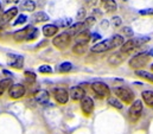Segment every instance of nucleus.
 Returning a JSON list of instances; mask_svg holds the SVG:
<instances>
[{
	"instance_id": "393cba45",
	"label": "nucleus",
	"mask_w": 153,
	"mask_h": 134,
	"mask_svg": "<svg viewBox=\"0 0 153 134\" xmlns=\"http://www.w3.org/2000/svg\"><path fill=\"white\" fill-rule=\"evenodd\" d=\"M87 51V44H82V43H75V45L73 46V52L76 55H83Z\"/></svg>"
},
{
	"instance_id": "6e6552de",
	"label": "nucleus",
	"mask_w": 153,
	"mask_h": 134,
	"mask_svg": "<svg viewBox=\"0 0 153 134\" xmlns=\"http://www.w3.org/2000/svg\"><path fill=\"white\" fill-rule=\"evenodd\" d=\"M26 93V88L23 84H12L11 88L8 89V95L13 100L22 99Z\"/></svg>"
},
{
	"instance_id": "f257e3e1",
	"label": "nucleus",
	"mask_w": 153,
	"mask_h": 134,
	"mask_svg": "<svg viewBox=\"0 0 153 134\" xmlns=\"http://www.w3.org/2000/svg\"><path fill=\"white\" fill-rule=\"evenodd\" d=\"M122 44H123V37L120 34H114L106 40H101L99 43H95L90 48V51L94 54H103V52H107V51L115 49L117 46H121Z\"/></svg>"
},
{
	"instance_id": "de8ad7c7",
	"label": "nucleus",
	"mask_w": 153,
	"mask_h": 134,
	"mask_svg": "<svg viewBox=\"0 0 153 134\" xmlns=\"http://www.w3.org/2000/svg\"><path fill=\"white\" fill-rule=\"evenodd\" d=\"M151 70H152V71H153V64H152V66H151Z\"/></svg>"
},
{
	"instance_id": "dca6fc26",
	"label": "nucleus",
	"mask_w": 153,
	"mask_h": 134,
	"mask_svg": "<svg viewBox=\"0 0 153 134\" xmlns=\"http://www.w3.org/2000/svg\"><path fill=\"white\" fill-rule=\"evenodd\" d=\"M35 99L39 104H46L50 101V95L46 90H38L35 95Z\"/></svg>"
},
{
	"instance_id": "37998d69",
	"label": "nucleus",
	"mask_w": 153,
	"mask_h": 134,
	"mask_svg": "<svg viewBox=\"0 0 153 134\" xmlns=\"http://www.w3.org/2000/svg\"><path fill=\"white\" fill-rule=\"evenodd\" d=\"M96 2H97V0H89V4H91V5H96Z\"/></svg>"
},
{
	"instance_id": "ea45409f",
	"label": "nucleus",
	"mask_w": 153,
	"mask_h": 134,
	"mask_svg": "<svg viewBox=\"0 0 153 134\" xmlns=\"http://www.w3.org/2000/svg\"><path fill=\"white\" fill-rule=\"evenodd\" d=\"M108 25H109V22H108V20H102V22H101V28H102L103 30H107V29H108Z\"/></svg>"
},
{
	"instance_id": "7ed1b4c3",
	"label": "nucleus",
	"mask_w": 153,
	"mask_h": 134,
	"mask_svg": "<svg viewBox=\"0 0 153 134\" xmlns=\"http://www.w3.org/2000/svg\"><path fill=\"white\" fill-rule=\"evenodd\" d=\"M150 61V56L147 52H143V54H139V55H135L133 56L128 64L132 69H135V70H140L141 68H144Z\"/></svg>"
},
{
	"instance_id": "cd10ccee",
	"label": "nucleus",
	"mask_w": 153,
	"mask_h": 134,
	"mask_svg": "<svg viewBox=\"0 0 153 134\" xmlns=\"http://www.w3.org/2000/svg\"><path fill=\"white\" fill-rule=\"evenodd\" d=\"M38 34H39V30L37 29V28H31L25 40H27V42H32V40H35V39L38 37Z\"/></svg>"
},
{
	"instance_id": "a878e982",
	"label": "nucleus",
	"mask_w": 153,
	"mask_h": 134,
	"mask_svg": "<svg viewBox=\"0 0 153 134\" xmlns=\"http://www.w3.org/2000/svg\"><path fill=\"white\" fill-rule=\"evenodd\" d=\"M135 75L153 83V74L149 72V71H145V70H137V71H135Z\"/></svg>"
},
{
	"instance_id": "39448f33",
	"label": "nucleus",
	"mask_w": 153,
	"mask_h": 134,
	"mask_svg": "<svg viewBox=\"0 0 153 134\" xmlns=\"http://www.w3.org/2000/svg\"><path fill=\"white\" fill-rule=\"evenodd\" d=\"M143 114V102L140 100H135L132 102L128 109V118L132 122H137Z\"/></svg>"
},
{
	"instance_id": "2eb2a0df",
	"label": "nucleus",
	"mask_w": 153,
	"mask_h": 134,
	"mask_svg": "<svg viewBox=\"0 0 153 134\" xmlns=\"http://www.w3.org/2000/svg\"><path fill=\"white\" fill-rule=\"evenodd\" d=\"M31 28H32V26L29 25V26H26V28H24V29H22V30L16 31V32L13 34V39H14L16 42H23V40H25Z\"/></svg>"
},
{
	"instance_id": "20e7f679",
	"label": "nucleus",
	"mask_w": 153,
	"mask_h": 134,
	"mask_svg": "<svg viewBox=\"0 0 153 134\" xmlns=\"http://www.w3.org/2000/svg\"><path fill=\"white\" fill-rule=\"evenodd\" d=\"M115 95L125 103H132L134 101V93L127 87H116L113 89Z\"/></svg>"
},
{
	"instance_id": "c756f323",
	"label": "nucleus",
	"mask_w": 153,
	"mask_h": 134,
	"mask_svg": "<svg viewBox=\"0 0 153 134\" xmlns=\"http://www.w3.org/2000/svg\"><path fill=\"white\" fill-rule=\"evenodd\" d=\"M108 104L116 108V109H122V107H123L122 103L117 100V99H115V98H108Z\"/></svg>"
},
{
	"instance_id": "b1692460",
	"label": "nucleus",
	"mask_w": 153,
	"mask_h": 134,
	"mask_svg": "<svg viewBox=\"0 0 153 134\" xmlns=\"http://www.w3.org/2000/svg\"><path fill=\"white\" fill-rule=\"evenodd\" d=\"M12 83H13L12 78H4V80H1L0 81V95H2L6 89H10Z\"/></svg>"
},
{
	"instance_id": "a18cd8bd",
	"label": "nucleus",
	"mask_w": 153,
	"mask_h": 134,
	"mask_svg": "<svg viewBox=\"0 0 153 134\" xmlns=\"http://www.w3.org/2000/svg\"><path fill=\"white\" fill-rule=\"evenodd\" d=\"M147 54H149V56H153V49L150 51V52H147Z\"/></svg>"
},
{
	"instance_id": "9b49d317",
	"label": "nucleus",
	"mask_w": 153,
	"mask_h": 134,
	"mask_svg": "<svg viewBox=\"0 0 153 134\" xmlns=\"http://www.w3.org/2000/svg\"><path fill=\"white\" fill-rule=\"evenodd\" d=\"M125 60H126V55L122 54L121 51H119V52L112 54V55L108 57V63H109L111 66H113V67H117V66L122 64V63L125 62Z\"/></svg>"
},
{
	"instance_id": "bb28decb",
	"label": "nucleus",
	"mask_w": 153,
	"mask_h": 134,
	"mask_svg": "<svg viewBox=\"0 0 153 134\" xmlns=\"http://www.w3.org/2000/svg\"><path fill=\"white\" fill-rule=\"evenodd\" d=\"M116 8H117V4L115 0H108L105 2V11L106 12L112 13V12L116 11Z\"/></svg>"
},
{
	"instance_id": "4be33fe9",
	"label": "nucleus",
	"mask_w": 153,
	"mask_h": 134,
	"mask_svg": "<svg viewBox=\"0 0 153 134\" xmlns=\"http://www.w3.org/2000/svg\"><path fill=\"white\" fill-rule=\"evenodd\" d=\"M20 8L27 12H32L36 10V2L33 0H25L20 4Z\"/></svg>"
},
{
	"instance_id": "e433bc0d",
	"label": "nucleus",
	"mask_w": 153,
	"mask_h": 134,
	"mask_svg": "<svg viewBox=\"0 0 153 134\" xmlns=\"http://www.w3.org/2000/svg\"><path fill=\"white\" fill-rule=\"evenodd\" d=\"M122 34H125L126 37H132V36L134 34V32H133V30H132L129 26H125V28L122 29Z\"/></svg>"
},
{
	"instance_id": "f8f14e48",
	"label": "nucleus",
	"mask_w": 153,
	"mask_h": 134,
	"mask_svg": "<svg viewBox=\"0 0 153 134\" xmlns=\"http://www.w3.org/2000/svg\"><path fill=\"white\" fill-rule=\"evenodd\" d=\"M69 95H70V98L74 101H81L85 96V92H84V89H83L82 87L75 86V87H71V88H70Z\"/></svg>"
},
{
	"instance_id": "412c9836",
	"label": "nucleus",
	"mask_w": 153,
	"mask_h": 134,
	"mask_svg": "<svg viewBox=\"0 0 153 134\" xmlns=\"http://www.w3.org/2000/svg\"><path fill=\"white\" fill-rule=\"evenodd\" d=\"M141 98L144 102L149 106V107H153V92L152 90H144L141 93Z\"/></svg>"
},
{
	"instance_id": "58836bf2",
	"label": "nucleus",
	"mask_w": 153,
	"mask_h": 134,
	"mask_svg": "<svg viewBox=\"0 0 153 134\" xmlns=\"http://www.w3.org/2000/svg\"><path fill=\"white\" fill-rule=\"evenodd\" d=\"M101 39V34H91V40L94 42V44L97 42V40H100Z\"/></svg>"
},
{
	"instance_id": "0eeeda50",
	"label": "nucleus",
	"mask_w": 153,
	"mask_h": 134,
	"mask_svg": "<svg viewBox=\"0 0 153 134\" xmlns=\"http://www.w3.org/2000/svg\"><path fill=\"white\" fill-rule=\"evenodd\" d=\"M70 40H71V37L69 34L67 32H62L52 39V44H53L55 48H57L59 50H63L70 44Z\"/></svg>"
},
{
	"instance_id": "c9c22d12",
	"label": "nucleus",
	"mask_w": 153,
	"mask_h": 134,
	"mask_svg": "<svg viewBox=\"0 0 153 134\" xmlns=\"http://www.w3.org/2000/svg\"><path fill=\"white\" fill-rule=\"evenodd\" d=\"M112 23H113V25L114 26H121V24H122V20H121V18L119 17V16H114V17H112Z\"/></svg>"
},
{
	"instance_id": "aec40b11",
	"label": "nucleus",
	"mask_w": 153,
	"mask_h": 134,
	"mask_svg": "<svg viewBox=\"0 0 153 134\" xmlns=\"http://www.w3.org/2000/svg\"><path fill=\"white\" fill-rule=\"evenodd\" d=\"M49 16L45 13V12H36L35 14H32V17H31V20L33 22V23H44V22H48L49 20Z\"/></svg>"
},
{
	"instance_id": "49530a36",
	"label": "nucleus",
	"mask_w": 153,
	"mask_h": 134,
	"mask_svg": "<svg viewBox=\"0 0 153 134\" xmlns=\"http://www.w3.org/2000/svg\"><path fill=\"white\" fill-rule=\"evenodd\" d=\"M101 1H102V2L105 4V2H106V1H108V0H101Z\"/></svg>"
},
{
	"instance_id": "a19ab883",
	"label": "nucleus",
	"mask_w": 153,
	"mask_h": 134,
	"mask_svg": "<svg viewBox=\"0 0 153 134\" xmlns=\"http://www.w3.org/2000/svg\"><path fill=\"white\" fill-rule=\"evenodd\" d=\"M5 4H17L19 2V0H4Z\"/></svg>"
},
{
	"instance_id": "5701e85b",
	"label": "nucleus",
	"mask_w": 153,
	"mask_h": 134,
	"mask_svg": "<svg viewBox=\"0 0 153 134\" xmlns=\"http://www.w3.org/2000/svg\"><path fill=\"white\" fill-rule=\"evenodd\" d=\"M73 69V64L70 62H63L61 64H57L56 67V70L61 74H65V72H69L70 70Z\"/></svg>"
},
{
	"instance_id": "6ab92c4d",
	"label": "nucleus",
	"mask_w": 153,
	"mask_h": 134,
	"mask_svg": "<svg viewBox=\"0 0 153 134\" xmlns=\"http://www.w3.org/2000/svg\"><path fill=\"white\" fill-rule=\"evenodd\" d=\"M11 57L13 58V61H11L8 63V66L14 69H22L24 66V57L23 56H17V55H11Z\"/></svg>"
},
{
	"instance_id": "7c9ffc66",
	"label": "nucleus",
	"mask_w": 153,
	"mask_h": 134,
	"mask_svg": "<svg viewBox=\"0 0 153 134\" xmlns=\"http://www.w3.org/2000/svg\"><path fill=\"white\" fill-rule=\"evenodd\" d=\"M95 22H96V19H95V17H94V16L87 17V18H85V20L83 22V24H84V29H89V28H91V26L95 24Z\"/></svg>"
},
{
	"instance_id": "2f4dec72",
	"label": "nucleus",
	"mask_w": 153,
	"mask_h": 134,
	"mask_svg": "<svg viewBox=\"0 0 153 134\" xmlns=\"http://www.w3.org/2000/svg\"><path fill=\"white\" fill-rule=\"evenodd\" d=\"M24 75H25L26 81L30 82V83H33V82L36 81V78H37V76H36V74H35L33 71H29V70H26V71L24 72Z\"/></svg>"
},
{
	"instance_id": "f704fd0d",
	"label": "nucleus",
	"mask_w": 153,
	"mask_h": 134,
	"mask_svg": "<svg viewBox=\"0 0 153 134\" xmlns=\"http://www.w3.org/2000/svg\"><path fill=\"white\" fill-rule=\"evenodd\" d=\"M139 14L140 16H153V7H150V8H145V10H140L139 11Z\"/></svg>"
},
{
	"instance_id": "c03bdc74",
	"label": "nucleus",
	"mask_w": 153,
	"mask_h": 134,
	"mask_svg": "<svg viewBox=\"0 0 153 134\" xmlns=\"http://www.w3.org/2000/svg\"><path fill=\"white\" fill-rule=\"evenodd\" d=\"M2 24H4V23H2V16H1V14H0V26H1V25H2Z\"/></svg>"
},
{
	"instance_id": "f03ea898",
	"label": "nucleus",
	"mask_w": 153,
	"mask_h": 134,
	"mask_svg": "<svg viewBox=\"0 0 153 134\" xmlns=\"http://www.w3.org/2000/svg\"><path fill=\"white\" fill-rule=\"evenodd\" d=\"M147 42H150V38H149V37L131 38V39H128L127 42H125V43L121 45L120 51H121L122 54H125V55L131 54V52H133L135 49L140 48L141 45H144V44H145V43H147Z\"/></svg>"
},
{
	"instance_id": "79ce46f5",
	"label": "nucleus",
	"mask_w": 153,
	"mask_h": 134,
	"mask_svg": "<svg viewBox=\"0 0 153 134\" xmlns=\"http://www.w3.org/2000/svg\"><path fill=\"white\" fill-rule=\"evenodd\" d=\"M4 74H5V75H7V76H10V75H11L12 72H10L8 70H4ZM11 76H12V75H11Z\"/></svg>"
},
{
	"instance_id": "8fccbe9b",
	"label": "nucleus",
	"mask_w": 153,
	"mask_h": 134,
	"mask_svg": "<svg viewBox=\"0 0 153 134\" xmlns=\"http://www.w3.org/2000/svg\"><path fill=\"white\" fill-rule=\"evenodd\" d=\"M123 1H127V0H123Z\"/></svg>"
},
{
	"instance_id": "72a5a7b5",
	"label": "nucleus",
	"mask_w": 153,
	"mask_h": 134,
	"mask_svg": "<svg viewBox=\"0 0 153 134\" xmlns=\"http://www.w3.org/2000/svg\"><path fill=\"white\" fill-rule=\"evenodd\" d=\"M38 71L40 74H51L52 72V68L50 67L49 64H44V66H40L38 68Z\"/></svg>"
},
{
	"instance_id": "4468645a",
	"label": "nucleus",
	"mask_w": 153,
	"mask_h": 134,
	"mask_svg": "<svg viewBox=\"0 0 153 134\" xmlns=\"http://www.w3.org/2000/svg\"><path fill=\"white\" fill-rule=\"evenodd\" d=\"M42 32H43V34L45 37H48V38L53 37V36H56L57 32H58V26L55 25V24H46V25L43 26Z\"/></svg>"
},
{
	"instance_id": "f3484780",
	"label": "nucleus",
	"mask_w": 153,
	"mask_h": 134,
	"mask_svg": "<svg viewBox=\"0 0 153 134\" xmlns=\"http://www.w3.org/2000/svg\"><path fill=\"white\" fill-rule=\"evenodd\" d=\"M91 40V34L88 30L82 31L75 37V43H82V44H88V42Z\"/></svg>"
},
{
	"instance_id": "1a4fd4ad",
	"label": "nucleus",
	"mask_w": 153,
	"mask_h": 134,
	"mask_svg": "<svg viewBox=\"0 0 153 134\" xmlns=\"http://www.w3.org/2000/svg\"><path fill=\"white\" fill-rule=\"evenodd\" d=\"M53 98H55L56 102H58L59 104H65L69 101L70 95H69V93H68L67 89H64V88H57V89L53 90Z\"/></svg>"
},
{
	"instance_id": "09e8293b",
	"label": "nucleus",
	"mask_w": 153,
	"mask_h": 134,
	"mask_svg": "<svg viewBox=\"0 0 153 134\" xmlns=\"http://www.w3.org/2000/svg\"><path fill=\"white\" fill-rule=\"evenodd\" d=\"M0 10H1V2H0Z\"/></svg>"
},
{
	"instance_id": "c85d7f7f",
	"label": "nucleus",
	"mask_w": 153,
	"mask_h": 134,
	"mask_svg": "<svg viewBox=\"0 0 153 134\" xmlns=\"http://www.w3.org/2000/svg\"><path fill=\"white\" fill-rule=\"evenodd\" d=\"M57 25L58 28H70L73 25V20L70 18H62L57 20Z\"/></svg>"
},
{
	"instance_id": "ddd939ff",
	"label": "nucleus",
	"mask_w": 153,
	"mask_h": 134,
	"mask_svg": "<svg viewBox=\"0 0 153 134\" xmlns=\"http://www.w3.org/2000/svg\"><path fill=\"white\" fill-rule=\"evenodd\" d=\"M82 31H84V24L83 22H77L75 24H73L70 28H68V30L65 31L70 37H76L78 34H81Z\"/></svg>"
},
{
	"instance_id": "a211bd4d",
	"label": "nucleus",
	"mask_w": 153,
	"mask_h": 134,
	"mask_svg": "<svg viewBox=\"0 0 153 134\" xmlns=\"http://www.w3.org/2000/svg\"><path fill=\"white\" fill-rule=\"evenodd\" d=\"M17 14H18V8H17V7H11V8H8L7 11H5V12L2 13V23L5 24V23L10 22V20H11L12 18H14Z\"/></svg>"
},
{
	"instance_id": "4c0bfd02",
	"label": "nucleus",
	"mask_w": 153,
	"mask_h": 134,
	"mask_svg": "<svg viewBox=\"0 0 153 134\" xmlns=\"http://www.w3.org/2000/svg\"><path fill=\"white\" fill-rule=\"evenodd\" d=\"M83 18H87V17H85V10H84L83 7H81V8L77 11V19L81 20V19H83Z\"/></svg>"
},
{
	"instance_id": "473e14b6",
	"label": "nucleus",
	"mask_w": 153,
	"mask_h": 134,
	"mask_svg": "<svg viewBox=\"0 0 153 134\" xmlns=\"http://www.w3.org/2000/svg\"><path fill=\"white\" fill-rule=\"evenodd\" d=\"M27 22V17L25 16V14H20V16H18L17 17V19L14 20V23H13V25L14 26H18V25H23V24H25Z\"/></svg>"
},
{
	"instance_id": "9d476101",
	"label": "nucleus",
	"mask_w": 153,
	"mask_h": 134,
	"mask_svg": "<svg viewBox=\"0 0 153 134\" xmlns=\"http://www.w3.org/2000/svg\"><path fill=\"white\" fill-rule=\"evenodd\" d=\"M81 109L85 115H89L94 110V101L89 96H84L81 100Z\"/></svg>"
},
{
	"instance_id": "423d86ee",
	"label": "nucleus",
	"mask_w": 153,
	"mask_h": 134,
	"mask_svg": "<svg viewBox=\"0 0 153 134\" xmlns=\"http://www.w3.org/2000/svg\"><path fill=\"white\" fill-rule=\"evenodd\" d=\"M91 90L99 99H106L109 98L111 95V89L109 87L103 83V82H94L91 83Z\"/></svg>"
}]
</instances>
